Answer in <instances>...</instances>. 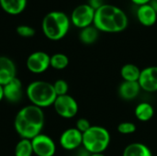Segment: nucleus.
Listing matches in <instances>:
<instances>
[{
	"label": "nucleus",
	"instance_id": "obj_1",
	"mask_svg": "<svg viewBox=\"0 0 157 156\" xmlns=\"http://www.w3.org/2000/svg\"><path fill=\"white\" fill-rule=\"evenodd\" d=\"M44 121L42 108L30 104L18 110L14 120V128L21 139L32 140L41 133Z\"/></svg>",
	"mask_w": 157,
	"mask_h": 156
},
{
	"label": "nucleus",
	"instance_id": "obj_2",
	"mask_svg": "<svg viewBox=\"0 0 157 156\" xmlns=\"http://www.w3.org/2000/svg\"><path fill=\"white\" fill-rule=\"evenodd\" d=\"M129 24L126 13L117 6L104 4L95 11L93 25L104 32H121Z\"/></svg>",
	"mask_w": 157,
	"mask_h": 156
},
{
	"label": "nucleus",
	"instance_id": "obj_3",
	"mask_svg": "<svg viewBox=\"0 0 157 156\" xmlns=\"http://www.w3.org/2000/svg\"><path fill=\"white\" fill-rule=\"evenodd\" d=\"M26 94L31 105L40 108L52 106L57 97L52 84L42 80L31 82L26 89Z\"/></svg>",
	"mask_w": 157,
	"mask_h": 156
},
{
	"label": "nucleus",
	"instance_id": "obj_4",
	"mask_svg": "<svg viewBox=\"0 0 157 156\" xmlns=\"http://www.w3.org/2000/svg\"><path fill=\"white\" fill-rule=\"evenodd\" d=\"M70 28L68 16L62 11H52L42 20V30L44 35L52 40L63 39Z\"/></svg>",
	"mask_w": 157,
	"mask_h": 156
},
{
	"label": "nucleus",
	"instance_id": "obj_5",
	"mask_svg": "<svg viewBox=\"0 0 157 156\" xmlns=\"http://www.w3.org/2000/svg\"><path fill=\"white\" fill-rule=\"evenodd\" d=\"M110 143V133L102 126H91L83 133L82 146L89 154H103Z\"/></svg>",
	"mask_w": 157,
	"mask_h": 156
},
{
	"label": "nucleus",
	"instance_id": "obj_6",
	"mask_svg": "<svg viewBox=\"0 0 157 156\" xmlns=\"http://www.w3.org/2000/svg\"><path fill=\"white\" fill-rule=\"evenodd\" d=\"M52 106L56 113L64 119H72L75 117L78 112V104L76 100L68 94L57 97Z\"/></svg>",
	"mask_w": 157,
	"mask_h": 156
},
{
	"label": "nucleus",
	"instance_id": "obj_7",
	"mask_svg": "<svg viewBox=\"0 0 157 156\" xmlns=\"http://www.w3.org/2000/svg\"><path fill=\"white\" fill-rule=\"evenodd\" d=\"M95 11L96 10L88 4L79 5L73 10L71 20L75 27L82 29L93 24Z\"/></svg>",
	"mask_w": 157,
	"mask_h": 156
},
{
	"label": "nucleus",
	"instance_id": "obj_8",
	"mask_svg": "<svg viewBox=\"0 0 157 156\" xmlns=\"http://www.w3.org/2000/svg\"><path fill=\"white\" fill-rule=\"evenodd\" d=\"M33 153L36 156H53L56 152L54 141L48 135L40 133L31 140Z\"/></svg>",
	"mask_w": 157,
	"mask_h": 156
},
{
	"label": "nucleus",
	"instance_id": "obj_9",
	"mask_svg": "<svg viewBox=\"0 0 157 156\" xmlns=\"http://www.w3.org/2000/svg\"><path fill=\"white\" fill-rule=\"evenodd\" d=\"M27 68L33 74L44 73L51 66V56L44 51L32 52L27 59Z\"/></svg>",
	"mask_w": 157,
	"mask_h": 156
},
{
	"label": "nucleus",
	"instance_id": "obj_10",
	"mask_svg": "<svg viewBox=\"0 0 157 156\" xmlns=\"http://www.w3.org/2000/svg\"><path fill=\"white\" fill-rule=\"evenodd\" d=\"M60 145L67 151H74L79 148L83 143V133L76 128L65 130L60 136Z\"/></svg>",
	"mask_w": 157,
	"mask_h": 156
},
{
	"label": "nucleus",
	"instance_id": "obj_11",
	"mask_svg": "<svg viewBox=\"0 0 157 156\" xmlns=\"http://www.w3.org/2000/svg\"><path fill=\"white\" fill-rule=\"evenodd\" d=\"M141 89L148 92H157V66H148L141 71L138 81Z\"/></svg>",
	"mask_w": 157,
	"mask_h": 156
},
{
	"label": "nucleus",
	"instance_id": "obj_12",
	"mask_svg": "<svg viewBox=\"0 0 157 156\" xmlns=\"http://www.w3.org/2000/svg\"><path fill=\"white\" fill-rule=\"evenodd\" d=\"M16 74L17 68L14 62L6 56H0V85L6 86L17 77Z\"/></svg>",
	"mask_w": 157,
	"mask_h": 156
},
{
	"label": "nucleus",
	"instance_id": "obj_13",
	"mask_svg": "<svg viewBox=\"0 0 157 156\" xmlns=\"http://www.w3.org/2000/svg\"><path fill=\"white\" fill-rule=\"evenodd\" d=\"M4 98L9 103H17L21 100L23 91H22V83L16 77L8 84L3 86Z\"/></svg>",
	"mask_w": 157,
	"mask_h": 156
},
{
	"label": "nucleus",
	"instance_id": "obj_14",
	"mask_svg": "<svg viewBox=\"0 0 157 156\" xmlns=\"http://www.w3.org/2000/svg\"><path fill=\"white\" fill-rule=\"evenodd\" d=\"M137 17L141 24L146 27H151L156 22L157 12L148 3L139 6L137 9Z\"/></svg>",
	"mask_w": 157,
	"mask_h": 156
},
{
	"label": "nucleus",
	"instance_id": "obj_15",
	"mask_svg": "<svg viewBox=\"0 0 157 156\" xmlns=\"http://www.w3.org/2000/svg\"><path fill=\"white\" fill-rule=\"evenodd\" d=\"M141 86L138 82L123 81L118 89L119 96L124 100H132L136 98L141 91Z\"/></svg>",
	"mask_w": 157,
	"mask_h": 156
},
{
	"label": "nucleus",
	"instance_id": "obj_16",
	"mask_svg": "<svg viewBox=\"0 0 157 156\" xmlns=\"http://www.w3.org/2000/svg\"><path fill=\"white\" fill-rule=\"evenodd\" d=\"M134 115L138 120L142 122H147L151 120L155 115L154 107L148 102H141L135 107Z\"/></svg>",
	"mask_w": 157,
	"mask_h": 156
},
{
	"label": "nucleus",
	"instance_id": "obj_17",
	"mask_svg": "<svg viewBox=\"0 0 157 156\" xmlns=\"http://www.w3.org/2000/svg\"><path fill=\"white\" fill-rule=\"evenodd\" d=\"M122 156H153L148 146L141 143H132L128 144L123 150Z\"/></svg>",
	"mask_w": 157,
	"mask_h": 156
},
{
	"label": "nucleus",
	"instance_id": "obj_18",
	"mask_svg": "<svg viewBox=\"0 0 157 156\" xmlns=\"http://www.w3.org/2000/svg\"><path fill=\"white\" fill-rule=\"evenodd\" d=\"M2 8L8 14H20L26 7L27 0H0Z\"/></svg>",
	"mask_w": 157,
	"mask_h": 156
},
{
	"label": "nucleus",
	"instance_id": "obj_19",
	"mask_svg": "<svg viewBox=\"0 0 157 156\" xmlns=\"http://www.w3.org/2000/svg\"><path fill=\"white\" fill-rule=\"evenodd\" d=\"M141 69L133 63H126L121 69V76L123 81L138 82L141 74Z\"/></svg>",
	"mask_w": 157,
	"mask_h": 156
},
{
	"label": "nucleus",
	"instance_id": "obj_20",
	"mask_svg": "<svg viewBox=\"0 0 157 156\" xmlns=\"http://www.w3.org/2000/svg\"><path fill=\"white\" fill-rule=\"evenodd\" d=\"M99 30L95 26H88L81 29L79 33V39L84 44H93L98 39Z\"/></svg>",
	"mask_w": 157,
	"mask_h": 156
},
{
	"label": "nucleus",
	"instance_id": "obj_21",
	"mask_svg": "<svg viewBox=\"0 0 157 156\" xmlns=\"http://www.w3.org/2000/svg\"><path fill=\"white\" fill-rule=\"evenodd\" d=\"M15 156H31L33 153V148L31 144V140L21 139L16 145L14 150Z\"/></svg>",
	"mask_w": 157,
	"mask_h": 156
},
{
	"label": "nucleus",
	"instance_id": "obj_22",
	"mask_svg": "<svg viewBox=\"0 0 157 156\" xmlns=\"http://www.w3.org/2000/svg\"><path fill=\"white\" fill-rule=\"evenodd\" d=\"M69 64V58L63 53H55L51 56V66L55 70H63Z\"/></svg>",
	"mask_w": 157,
	"mask_h": 156
},
{
	"label": "nucleus",
	"instance_id": "obj_23",
	"mask_svg": "<svg viewBox=\"0 0 157 156\" xmlns=\"http://www.w3.org/2000/svg\"><path fill=\"white\" fill-rule=\"evenodd\" d=\"M117 131L122 135H130L136 131V125L131 121H124L118 125Z\"/></svg>",
	"mask_w": 157,
	"mask_h": 156
},
{
	"label": "nucleus",
	"instance_id": "obj_24",
	"mask_svg": "<svg viewBox=\"0 0 157 156\" xmlns=\"http://www.w3.org/2000/svg\"><path fill=\"white\" fill-rule=\"evenodd\" d=\"M52 86H53V88H54V91H55L57 97L67 95L68 89H69V86H68V83L65 80L58 79V80H56L52 84Z\"/></svg>",
	"mask_w": 157,
	"mask_h": 156
},
{
	"label": "nucleus",
	"instance_id": "obj_25",
	"mask_svg": "<svg viewBox=\"0 0 157 156\" xmlns=\"http://www.w3.org/2000/svg\"><path fill=\"white\" fill-rule=\"evenodd\" d=\"M17 32L19 36L24 38H30L35 35V29L28 25H20L17 28Z\"/></svg>",
	"mask_w": 157,
	"mask_h": 156
},
{
	"label": "nucleus",
	"instance_id": "obj_26",
	"mask_svg": "<svg viewBox=\"0 0 157 156\" xmlns=\"http://www.w3.org/2000/svg\"><path fill=\"white\" fill-rule=\"evenodd\" d=\"M91 124L89 122L88 120L85 119V118H81V119H78L76 120V123H75V128L82 133L86 132V131H88L90 128H91Z\"/></svg>",
	"mask_w": 157,
	"mask_h": 156
},
{
	"label": "nucleus",
	"instance_id": "obj_27",
	"mask_svg": "<svg viewBox=\"0 0 157 156\" xmlns=\"http://www.w3.org/2000/svg\"><path fill=\"white\" fill-rule=\"evenodd\" d=\"M88 5H90L95 10L104 5L103 0H88Z\"/></svg>",
	"mask_w": 157,
	"mask_h": 156
},
{
	"label": "nucleus",
	"instance_id": "obj_28",
	"mask_svg": "<svg viewBox=\"0 0 157 156\" xmlns=\"http://www.w3.org/2000/svg\"><path fill=\"white\" fill-rule=\"evenodd\" d=\"M134 4L136 5H139V6H142V5H145V4H148L150 2V0H132Z\"/></svg>",
	"mask_w": 157,
	"mask_h": 156
},
{
	"label": "nucleus",
	"instance_id": "obj_29",
	"mask_svg": "<svg viewBox=\"0 0 157 156\" xmlns=\"http://www.w3.org/2000/svg\"><path fill=\"white\" fill-rule=\"evenodd\" d=\"M149 4L151 5V6L157 12V0H150Z\"/></svg>",
	"mask_w": 157,
	"mask_h": 156
},
{
	"label": "nucleus",
	"instance_id": "obj_30",
	"mask_svg": "<svg viewBox=\"0 0 157 156\" xmlns=\"http://www.w3.org/2000/svg\"><path fill=\"white\" fill-rule=\"evenodd\" d=\"M4 98V92H3V86L0 85V101Z\"/></svg>",
	"mask_w": 157,
	"mask_h": 156
},
{
	"label": "nucleus",
	"instance_id": "obj_31",
	"mask_svg": "<svg viewBox=\"0 0 157 156\" xmlns=\"http://www.w3.org/2000/svg\"><path fill=\"white\" fill-rule=\"evenodd\" d=\"M90 156H106L104 154H90Z\"/></svg>",
	"mask_w": 157,
	"mask_h": 156
}]
</instances>
